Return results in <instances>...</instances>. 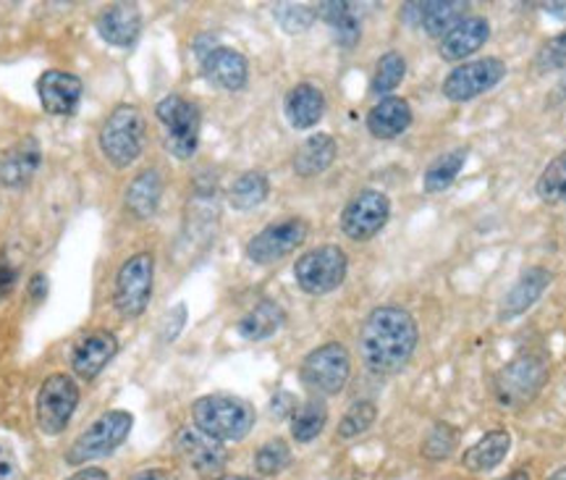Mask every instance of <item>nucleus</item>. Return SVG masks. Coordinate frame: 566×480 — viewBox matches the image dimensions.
<instances>
[{
    "label": "nucleus",
    "mask_w": 566,
    "mask_h": 480,
    "mask_svg": "<svg viewBox=\"0 0 566 480\" xmlns=\"http://www.w3.org/2000/svg\"><path fill=\"white\" fill-rule=\"evenodd\" d=\"M420 328L412 313L399 305L375 307L359 328V357L375 376H394L412 359Z\"/></svg>",
    "instance_id": "obj_1"
},
{
    "label": "nucleus",
    "mask_w": 566,
    "mask_h": 480,
    "mask_svg": "<svg viewBox=\"0 0 566 480\" xmlns=\"http://www.w3.org/2000/svg\"><path fill=\"white\" fill-rule=\"evenodd\" d=\"M551 363L543 352H522L509 359L493 380V397L504 409L520 413L541 397L543 386L548 384Z\"/></svg>",
    "instance_id": "obj_2"
},
{
    "label": "nucleus",
    "mask_w": 566,
    "mask_h": 480,
    "mask_svg": "<svg viewBox=\"0 0 566 480\" xmlns=\"http://www.w3.org/2000/svg\"><path fill=\"white\" fill-rule=\"evenodd\" d=\"M192 420L195 428H200L210 439L226 444L247 439L252 434L258 413H254L252 401L242 397L208 394V397H200L192 405Z\"/></svg>",
    "instance_id": "obj_3"
},
{
    "label": "nucleus",
    "mask_w": 566,
    "mask_h": 480,
    "mask_svg": "<svg viewBox=\"0 0 566 480\" xmlns=\"http://www.w3.org/2000/svg\"><path fill=\"white\" fill-rule=\"evenodd\" d=\"M134 428V415L129 409H108L101 418H95L87 428L76 436L66 451L69 465H87L103 457H111L113 451L122 449V444L129 439Z\"/></svg>",
    "instance_id": "obj_4"
},
{
    "label": "nucleus",
    "mask_w": 566,
    "mask_h": 480,
    "mask_svg": "<svg viewBox=\"0 0 566 480\" xmlns=\"http://www.w3.org/2000/svg\"><path fill=\"white\" fill-rule=\"evenodd\" d=\"M145 116L137 105H118L101 129V150L113 168H129L145 147Z\"/></svg>",
    "instance_id": "obj_5"
},
{
    "label": "nucleus",
    "mask_w": 566,
    "mask_h": 480,
    "mask_svg": "<svg viewBox=\"0 0 566 480\" xmlns=\"http://www.w3.org/2000/svg\"><path fill=\"white\" fill-rule=\"evenodd\" d=\"M155 116H158L163 129H166V150L176 160L195 158L202 129L200 108L181 95H166L155 105Z\"/></svg>",
    "instance_id": "obj_6"
},
{
    "label": "nucleus",
    "mask_w": 566,
    "mask_h": 480,
    "mask_svg": "<svg viewBox=\"0 0 566 480\" xmlns=\"http://www.w3.org/2000/svg\"><path fill=\"white\" fill-rule=\"evenodd\" d=\"M352 376V357L349 349L342 342H328L310 352L302 359L300 378L307 386V392L317 397H336L342 394Z\"/></svg>",
    "instance_id": "obj_7"
},
{
    "label": "nucleus",
    "mask_w": 566,
    "mask_h": 480,
    "mask_svg": "<svg viewBox=\"0 0 566 480\" xmlns=\"http://www.w3.org/2000/svg\"><path fill=\"white\" fill-rule=\"evenodd\" d=\"M349 273V258L338 244H321L294 263V279L304 294L323 296L336 292Z\"/></svg>",
    "instance_id": "obj_8"
},
{
    "label": "nucleus",
    "mask_w": 566,
    "mask_h": 480,
    "mask_svg": "<svg viewBox=\"0 0 566 480\" xmlns=\"http://www.w3.org/2000/svg\"><path fill=\"white\" fill-rule=\"evenodd\" d=\"M82 392L76 380L66 376V373H53L42 380L38 401H34V418H38V428L45 436H61L69 428L71 418H74L76 407H80Z\"/></svg>",
    "instance_id": "obj_9"
},
{
    "label": "nucleus",
    "mask_w": 566,
    "mask_h": 480,
    "mask_svg": "<svg viewBox=\"0 0 566 480\" xmlns=\"http://www.w3.org/2000/svg\"><path fill=\"white\" fill-rule=\"evenodd\" d=\"M155 279V258L150 252H137L118 268L113 284V307L124 317H139L150 305Z\"/></svg>",
    "instance_id": "obj_10"
},
{
    "label": "nucleus",
    "mask_w": 566,
    "mask_h": 480,
    "mask_svg": "<svg viewBox=\"0 0 566 480\" xmlns=\"http://www.w3.org/2000/svg\"><path fill=\"white\" fill-rule=\"evenodd\" d=\"M310 237V223L300 216L283 218V221H275L265 226L263 231H258L250 242L244 247V255L254 265H273L292 255L294 250H300L304 239Z\"/></svg>",
    "instance_id": "obj_11"
},
{
    "label": "nucleus",
    "mask_w": 566,
    "mask_h": 480,
    "mask_svg": "<svg viewBox=\"0 0 566 480\" xmlns=\"http://www.w3.org/2000/svg\"><path fill=\"white\" fill-rule=\"evenodd\" d=\"M174 449L189 468L195 470L197 478L202 480H221L229 465V451L221 441L210 439L200 428L184 426L176 430Z\"/></svg>",
    "instance_id": "obj_12"
},
{
    "label": "nucleus",
    "mask_w": 566,
    "mask_h": 480,
    "mask_svg": "<svg viewBox=\"0 0 566 480\" xmlns=\"http://www.w3.org/2000/svg\"><path fill=\"white\" fill-rule=\"evenodd\" d=\"M391 218V202L378 189H363L346 202L342 213V231L352 242H370L386 229Z\"/></svg>",
    "instance_id": "obj_13"
},
{
    "label": "nucleus",
    "mask_w": 566,
    "mask_h": 480,
    "mask_svg": "<svg viewBox=\"0 0 566 480\" xmlns=\"http://www.w3.org/2000/svg\"><path fill=\"white\" fill-rule=\"evenodd\" d=\"M506 76V63L501 59H478L462 63L443 80V97L451 103H470Z\"/></svg>",
    "instance_id": "obj_14"
},
{
    "label": "nucleus",
    "mask_w": 566,
    "mask_h": 480,
    "mask_svg": "<svg viewBox=\"0 0 566 480\" xmlns=\"http://www.w3.org/2000/svg\"><path fill=\"white\" fill-rule=\"evenodd\" d=\"M42 166V145L38 137L24 134L0 153V185L6 189H24Z\"/></svg>",
    "instance_id": "obj_15"
},
{
    "label": "nucleus",
    "mask_w": 566,
    "mask_h": 480,
    "mask_svg": "<svg viewBox=\"0 0 566 480\" xmlns=\"http://www.w3.org/2000/svg\"><path fill=\"white\" fill-rule=\"evenodd\" d=\"M84 84L80 76L59 72L51 69L38 80V97L42 103V111L51 116H74L82 105Z\"/></svg>",
    "instance_id": "obj_16"
},
{
    "label": "nucleus",
    "mask_w": 566,
    "mask_h": 480,
    "mask_svg": "<svg viewBox=\"0 0 566 480\" xmlns=\"http://www.w3.org/2000/svg\"><path fill=\"white\" fill-rule=\"evenodd\" d=\"M118 338L111 331H92L71 349V371L76 378L95 380L101 373L108 368V363L116 357Z\"/></svg>",
    "instance_id": "obj_17"
},
{
    "label": "nucleus",
    "mask_w": 566,
    "mask_h": 480,
    "mask_svg": "<svg viewBox=\"0 0 566 480\" xmlns=\"http://www.w3.org/2000/svg\"><path fill=\"white\" fill-rule=\"evenodd\" d=\"M200 63L205 80L212 87L223 90V93H239V90L247 87V80H250V63H247L242 53L233 51V48H212Z\"/></svg>",
    "instance_id": "obj_18"
},
{
    "label": "nucleus",
    "mask_w": 566,
    "mask_h": 480,
    "mask_svg": "<svg viewBox=\"0 0 566 480\" xmlns=\"http://www.w3.org/2000/svg\"><path fill=\"white\" fill-rule=\"evenodd\" d=\"M97 34L113 48H134L142 34V11L137 3H113L95 21Z\"/></svg>",
    "instance_id": "obj_19"
},
{
    "label": "nucleus",
    "mask_w": 566,
    "mask_h": 480,
    "mask_svg": "<svg viewBox=\"0 0 566 480\" xmlns=\"http://www.w3.org/2000/svg\"><path fill=\"white\" fill-rule=\"evenodd\" d=\"M488 38H491V24H488L485 17H464L459 24L441 40V53L443 61L459 63L470 55H475L480 48L485 45Z\"/></svg>",
    "instance_id": "obj_20"
},
{
    "label": "nucleus",
    "mask_w": 566,
    "mask_h": 480,
    "mask_svg": "<svg viewBox=\"0 0 566 480\" xmlns=\"http://www.w3.org/2000/svg\"><path fill=\"white\" fill-rule=\"evenodd\" d=\"M554 281V273L548 268H530L520 276V281L509 289V294L501 300L499 307V317L501 321H512V317H520L522 313H527L530 307L541 300L543 292L551 286Z\"/></svg>",
    "instance_id": "obj_21"
},
{
    "label": "nucleus",
    "mask_w": 566,
    "mask_h": 480,
    "mask_svg": "<svg viewBox=\"0 0 566 480\" xmlns=\"http://www.w3.org/2000/svg\"><path fill=\"white\" fill-rule=\"evenodd\" d=\"M283 113H286V122L292 124L294 129H313V126L321 124L325 113L323 90L310 82L294 84L286 93V101H283Z\"/></svg>",
    "instance_id": "obj_22"
},
{
    "label": "nucleus",
    "mask_w": 566,
    "mask_h": 480,
    "mask_svg": "<svg viewBox=\"0 0 566 480\" xmlns=\"http://www.w3.org/2000/svg\"><path fill=\"white\" fill-rule=\"evenodd\" d=\"M412 124V105L405 97H384L367 113V129L375 139H396Z\"/></svg>",
    "instance_id": "obj_23"
},
{
    "label": "nucleus",
    "mask_w": 566,
    "mask_h": 480,
    "mask_svg": "<svg viewBox=\"0 0 566 480\" xmlns=\"http://www.w3.org/2000/svg\"><path fill=\"white\" fill-rule=\"evenodd\" d=\"M336 155H338V145L331 134L325 132L310 134V137L296 147L294 171L296 176H302V179H313V176H321L334 166Z\"/></svg>",
    "instance_id": "obj_24"
},
{
    "label": "nucleus",
    "mask_w": 566,
    "mask_h": 480,
    "mask_svg": "<svg viewBox=\"0 0 566 480\" xmlns=\"http://www.w3.org/2000/svg\"><path fill=\"white\" fill-rule=\"evenodd\" d=\"M160 197H163V176L158 174V168H147V171L134 176L129 189H126L124 208L126 213L137 218V221H147V218L158 213Z\"/></svg>",
    "instance_id": "obj_25"
},
{
    "label": "nucleus",
    "mask_w": 566,
    "mask_h": 480,
    "mask_svg": "<svg viewBox=\"0 0 566 480\" xmlns=\"http://www.w3.org/2000/svg\"><path fill=\"white\" fill-rule=\"evenodd\" d=\"M509 449H512V434L506 428L488 430L483 439H478L470 449L464 451L462 465L470 472H491L506 460Z\"/></svg>",
    "instance_id": "obj_26"
},
{
    "label": "nucleus",
    "mask_w": 566,
    "mask_h": 480,
    "mask_svg": "<svg viewBox=\"0 0 566 480\" xmlns=\"http://www.w3.org/2000/svg\"><path fill=\"white\" fill-rule=\"evenodd\" d=\"M412 9L417 11L424 34L443 40L464 19L467 3L462 0H428V3H415Z\"/></svg>",
    "instance_id": "obj_27"
},
{
    "label": "nucleus",
    "mask_w": 566,
    "mask_h": 480,
    "mask_svg": "<svg viewBox=\"0 0 566 480\" xmlns=\"http://www.w3.org/2000/svg\"><path fill=\"white\" fill-rule=\"evenodd\" d=\"M283 323H286V313L279 302L263 300L237 323V331L247 342H265V338L279 334Z\"/></svg>",
    "instance_id": "obj_28"
},
{
    "label": "nucleus",
    "mask_w": 566,
    "mask_h": 480,
    "mask_svg": "<svg viewBox=\"0 0 566 480\" xmlns=\"http://www.w3.org/2000/svg\"><path fill=\"white\" fill-rule=\"evenodd\" d=\"M317 19H323L325 24L334 32V40L338 48L344 51H352L357 45L359 38H363V27H359V19L354 17L352 3H344V0H334V3H321L315 6Z\"/></svg>",
    "instance_id": "obj_29"
},
{
    "label": "nucleus",
    "mask_w": 566,
    "mask_h": 480,
    "mask_svg": "<svg viewBox=\"0 0 566 480\" xmlns=\"http://www.w3.org/2000/svg\"><path fill=\"white\" fill-rule=\"evenodd\" d=\"M271 195V181L263 171H244L237 176L229 189V205L233 210H254L258 205H263Z\"/></svg>",
    "instance_id": "obj_30"
},
{
    "label": "nucleus",
    "mask_w": 566,
    "mask_h": 480,
    "mask_svg": "<svg viewBox=\"0 0 566 480\" xmlns=\"http://www.w3.org/2000/svg\"><path fill=\"white\" fill-rule=\"evenodd\" d=\"M467 155L470 150L467 147H457V150L441 155V158H436L433 164L428 166V171H424V192L430 195H438V192H446L451 185L457 181L459 171H462L464 164H467Z\"/></svg>",
    "instance_id": "obj_31"
},
{
    "label": "nucleus",
    "mask_w": 566,
    "mask_h": 480,
    "mask_svg": "<svg viewBox=\"0 0 566 480\" xmlns=\"http://www.w3.org/2000/svg\"><path fill=\"white\" fill-rule=\"evenodd\" d=\"M325 422H328V407H325V401L321 397L307 399L292 415V439L296 444L315 441L323 434Z\"/></svg>",
    "instance_id": "obj_32"
},
{
    "label": "nucleus",
    "mask_w": 566,
    "mask_h": 480,
    "mask_svg": "<svg viewBox=\"0 0 566 480\" xmlns=\"http://www.w3.org/2000/svg\"><path fill=\"white\" fill-rule=\"evenodd\" d=\"M459 444H462V430H459L457 426H451V422L438 420V422H433V428L428 430V436L422 439L420 455L428 462H446L454 457Z\"/></svg>",
    "instance_id": "obj_33"
},
{
    "label": "nucleus",
    "mask_w": 566,
    "mask_h": 480,
    "mask_svg": "<svg viewBox=\"0 0 566 480\" xmlns=\"http://www.w3.org/2000/svg\"><path fill=\"white\" fill-rule=\"evenodd\" d=\"M405 76H407L405 55L396 53V51H388L380 55L378 63H375L370 93L375 97H380V101H384V97H391L394 90L405 82Z\"/></svg>",
    "instance_id": "obj_34"
},
{
    "label": "nucleus",
    "mask_w": 566,
    "mask_h": 480,
    "mask_svg": "<svg viewBox=\"0 0 566 480\" xmlns=\"http://www.w3.org/2000/svg\"><path fill=\"white\" fill-rule=\"evenodd\" d=\"M375 420H378V407H375V401H354V405L344 413V418L338 420L336 436L342 441H352L357 439V436L367 434V430L375 426Z\"/></svg>",
    "instance_id": "obj_35"
},
{
    "label": "nucleus",
    "mask_w": 566,
    "mask_h": 480,
    "mask_svg": "<svg viewBox=\"0 0 566 480\" xmlns=\"http://www.w3.org/2000/svg\"><path fill=\"white\" fill-rule=\"evenodd\" d=\"M289 465H292V449H289V444L283 439L265 441L263 447L258 449V455H254V470L263 478L281 476Z\"/></svg>",
    "instance_id": "obj_36"
},
{
    "label": "nucleus",
    "mask_w": 566,
    "mask_h": 480,
    "mask_svg": "<svg viewBox=\"0 0 566 480\" xmlns=\"http://www.w3.org/2000/svg\"><path fill=\"white\" fill-rule=\"evenodd\" d=\"M537 197H541L543 202L548 205H556L564 200V192H566V150L562 155H556L554 160L546 166V171L541 174V179H537Z\"/></svg>",
    "instance_id": "obj_37"
},
{
    "label": "nucleus",
    "mask_w": 566,
    "mask_h": 480,
    "mask_svg": "<svg viewBox=\"0 0 566 480\" xmlns=\"http://www.w3.org/2000/svg\"><path fill=\"white\" fill-rule=\"evenodd\" d=\"M273 17L281 24L283 32L300 34V32H307L310 27L315 24L317 9H313V6H304V3H275Z\"/></svg>",
    "instance_id": "obj_38"
},
{
    "label": "nucleus",
    "mask_w": 566,
    "mask_h": 480,
    "mask_svg": "<svg viewBox=\"0 0 566 480\" xmlns=\"http://www.w3.org/2000/svg\"><path fill=\"white\" fill-rule=\"evenodd\" d=\"M535 69L541 74L548 72H562L566 69V32L556 34L554 40H548L535 55Z\"/></svg>",
    "instance_id": "obj_39"
},
{
    "label": "nucleus",
    "mask_w": 566,
    "mask_h": 480,
    "mask_svg": "<svg viewBox=\"0 0 566 480\" xmlns=\"http://www.w3.org/2000/svg\"><path fill=\"white\" fill-rule=\"evenodd\" d=\"M19 273H21V263L13 258L9 247H3V250H0V300H6V296L13 292V286H17L19 281Z\"/></svg>",
    "instance_id": "obj_40"
},
{
    "label": "nucleus",
    "mask_w": 566,
    "mask_h": 480,
    "mask_svg": "<svg viewBox=\"0 0 566 480\" xmlns=\"http://www.w3.org/2000/svg\"><path fill=\"white\" fill-rule=\"evenodd\" d=\"M296 397L292 392H275L271 399V415L275 420H289L296 413Z\"/></svg>",
    "instance_id": "obj_41"
},
{
    "label": "nucleus",
    "mask_w": 566,
    "mask_h": 480,
    "mask_svg": "<svg viewBox=\"0 0 566 480\" xmlns=\"http://www.w3.org/2000/svg\"><path fill=\"white\" fill-rule=\"evenodd\" d=\"M19 478V460L9 444H0V480Z\"/></svg>",
    "instance_id": "obj_42"
},
{
    "label": "nucleus",
    "mask_w": 566,
    "mask_h": 480,
    "mask_svg": "<svg viewBox=\"0 0 566 480\" xmlns=\"http://www.w3.org/2000/svg\"><path fill=\"white\" fill-rule=\"evenodd\" d=\"M45 296H48V276L45 273H38V276H32L30 281V300L42 302Z\"/></svg>",
    "instance_id": "obj_43"
},
{
    "label": "nucleus",
    "mask_w": 566,
    "mask_h": 480,
    "mask_svg": "<svg viewBox=\"0 0 566 480\" xmlns=\"http://www.w3.org/2000/svg\"><path fill=\"white\" fill-rule=\"evenodd\" d=\"M66 480H111V476L101 468H84L80 472H74V476H69Z\"/></svg>",
    "instance_id": "obj_44"
},
{
    "label": "nucleus",
    "mask_w": 566,
    "mask_h": 480,
    "mask_svg": "<svg viewBox=\"0 0 566 480\" xmlns=\"http://www.w3.org/2000/svg\"><path fill=\"white\" fill-rule=\"evenodd\" d=\"M129 480H168V472L163 468H145L134 472Z\"/></svg>",
    "instance_id": "obj_45"
},
{
    "label": "nucleus",
    "mask_w": 566,
    "mask_h": 480,
    "mask_svg": "<svg viewBox=\"0 0 566 480\" xmlns=\"http://www.w3.org/2000/svg\"><path fill=\"white\" fill-rule=\"evenodd\" d=\"M548 105H566V74L562 76V82L554 87V95H551Z\"/></svg>",
    "instance_id": "obj_46"
},
{
    "label": "nucleus",
    "mask_w": 566,
    "mask_h": 480,
    "mask_svg": "<svg viewBox=\"0 0 566 480\" xmlns=\"http://www.w3.org/2000/svg\"><path fill=\"white\" fill-rule=\"evenodd\" d=\"M546 11L554 13L558 19H566V3H548Z\"/></svg>",
    "instance_id": "obj_47"
},
{
    "label": "nucleus",
    "mask_w": 566,
    "mask_h": 480,
    "mask_svg": "<svg viewBox=\"0 0 566 480\" xmlns=\"http://www.w3.org/2000/svg\"><path fill=\"white\" fill-rule=\"evenodd\" d=\"M501 480H533V478H530L527 470H514V472H509V476L501 478Z\"/></svg>",
    "instance_id": "obj_48"
},
{
    "label": "nucleus",
    "mask_w": 566,
    "mask_h": 480,
    "mask_svg": "<svg viewBox=\"0 0 566 480\" xmlns=\"http://www.w3.org/2000/svg\"><path fill=\"white\" fill-rule=\"evenodd\" d=\"M546 480H566V465H564V468H558L556 472H551Z\"/></svg>",
    "instance_id": "obj_49"
},
{
    "label": "nucleus",
    "mask_w": 566,
    "mask_h": 480,
    "mask_svg": "<svg viewBox=\"0 0 566 480\" xmlns=\"http://www.w3.org/2000/svg\"><path fill=\"white\" fill-rule=\"evenodd\" d=\"M221 480H260V478H250V476H223Z\"/></svg>",
    "instance_id": "obj_50"
},
{
    "label": "nucleus",
    "mask_w": 566,
    "mask_h": 480,
    "mask_svg": "<svg viewBox=\"0 0 566 480\" xmlns=\"http://www.w3.org/2000/svg\"><path fill=\"white\" fill-rule=\"evenodd\" d=\"M562 202H566V192H564V200Z\"/></svg>",
    "instance_id": "obj_51"
}]
</instances>
